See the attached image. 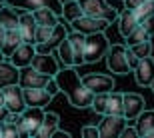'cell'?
<instances>
[{"instance_id": "40", "label": "cell", "mask_w": 154, "mask_h": 138, "mask_svg": "<svg viewBox=\"0 0 154 138\" xmlns=\"http://www.w3.org/2000/svg\"><path fill=\"white\" fill-rule=\"evenodd\" d=\"M6 116H8V110H6V106H0V122H4Z\"/></svg>"}, {"instance_id": "15", "label": "cell", "mask_w": 154, "mask_h": 138, "mask_svg": "<svg viewBox=\"0 0 154 138\" xmlns=\"http://www.w3.org/2000/svg\"><path fill=\"white\" fill-rule=\"evenodd\" d=\"M34 54H36V46L32 44V42H22V44L10 54V56L6 58V60L12 62L16 68H24V66H30Z\"/></svg>"}, {"instance_id": "21", "label": "cell", "mask_w": 154, "mask_h": 138, "mask_svg": "<svg viewBox=\"0 0 154 138\" xmlns=\"http://www.w3.org/2000/svg\"><path fill=\"white\" fill-rule=\"evenodd\" d=\"M18 76H20V68H16L8 60H2L0 62V90L10 84H18Z\"/></svg>"}, {"instance_id": "46", "label": "cell", "mask_w": 154, "mask_h": 138, "mask_svg": "<svg viewBox=\"0 0 154 138\" xmlns=\"http://www.w3.org/2000/svg\"><path fill=\"white\" fill-rule=\"evenodd\" d=\"M0 136H2V130H0Z\"/></svg>"}, {"instance_id": "2", "label": "cell", "mask_w": 154, "mask_h": 138, "mask_svg": "<svg viewBox=\"0 0 154 138\" xmlns=\"http://www.w3.org/2000/svg\"><path fill=\"white\" fill-rule=\"evenodd\" d=\"M110 48V40L106 38L104 32H94V34H86L84 40V62L92 64L98 62L106 56V52Z\"/></svg>"}, {"instance_id": "16", "label": "cell", "mask_w": 154, "mask_h": 138, "mask_svg": "<svg viewBox=\"0 0 154 138\" xmlns=\"http://www.w3.org/2000/svg\"><path fill=\"white\" fill-rule=\"evenodd\" d=\"M144 110V98L136 92H126L124 94V118L126 120H136V116Z\"/></svg>"}, {"instance_id": "28", "label": "cell", "mask_w": 154, "mask_h": 138, "mask_svg": "<svg viewBox=\"0 0 154 138\" xmlns=\"http://www.w3.org/2000/svg\"><path fill=\"white\" fill-rule=\"evenodd\" d=\"M56 54H58V58L62 60L64 66H74V48H72L68 38H64V40L58 44Z\"/></svg>"}, {"instance_id": "19", "label": "cell", "mask_w": 154, "mask_h": 138, "mask_svg": "<svg viewBox=\"0 0 154 138\" xmlns=\"http://www.w3.org/2000/svg\"><path fill=\"white\" fill-rule=\"evenodd\" d=\"M36 20L34 16H32V12H24V14H20V18H18V30H20V34H22V40L24 42H32V44H36L34 42V32H36Z\"/></svg>"}, {"instance_id": "4", "label": "cell", "mask_w": 154, "mask_h": 138, "mask_svg": "<svg viewBox=\"0 0 154 138\" xmlns=\"http://www.w3.org/2000/svg\"><path fill=\"white\" fill-rule=\"evenodd\" d=\"M80 2V8L84 12L86 16H94V18H104L106 22H114L118 20V14L120 12L116 10L114 6H110L106 0H78Z\"/></svg>"}, {"instance_id": "35", "label": "cell", "mask_w": 154, "mask_h": 138, "mask_svg": "<svg viewBox=\"0 0 154 138\" xmlns=\"http://www.w3.org/2000/svg\"><path fill=\"white\" fill-rule=\"evenodd\" d=\"M82 136L84 138H100V130H98V126H84L82 128Z\"/></svg>"}, {"instance_id": "29", "label": "cell", "mask_w": 154, "mask_h": 138, "mask_svg": "<svg viewBox=\"0 0 154 138\" xmlns=\"http://www.w3.org/2000/svg\"><path fill=\"white\" fill-rule=\"evenodd\" d=\"M82 14H84V12H82V8H80L78 0H68L66 4H62V16H64V20L72 22V20L80 18Z\"/></svg>"}, {"instance_id": "14", "label": "cell", "mask_w": 154, "mask_h": 138, "mask_svg": "<svg viewBox=\"0 0 154 138\" xmlns=\"http://www.w3.org/2000/svg\"><path fill=\"white\" fill-rule=\"evenodd\" d=\"M68 36V28L64 26V24H60L58 22L56 26H54V30H52V34L46 38L44 42H38V44H34L36 46V52H44V54H50V52H54L58 48V44L64 40Z\"/></svg>"}, {"instance_id": "34", "label": "cell", "mask_w": 154, "mask_h": 138, "mask_svg": "<svg viewBox=\"0 0 154 138\" xmlns=\"http://www.w3.org/2000/svg\"><path fill=\"white\" fill-rule=\"evenodd\" d=\"M52 30H54V26H36V32H34V42L38 44V42H44L48 36L52 34Z\"/></svg>"}, {"instance_id": "39", "label": "cell", "mask_w": 154, "mask_h": 138, "mask_svg": "<svg viewBox=\"0 0 154 138\" xmlns=\"http://www.w3.org/2000/svg\"><path fill=\"white\" fill-rule=\"evenodd\" d=\"M122 2H124L126 8H132V10H136L138 6L142 4V2H146V0H122Z\"/></svg>"}, {"instance_id": "1", "label": "cell", "mask_w": 154, "mask_h": 138, "mask_svg": "<svg viewBox=\"0 0 154 138\" xmlns=\"http://www.w3.org/2000/svg\"><path fill=\"white\" fill-rule=\"evenodd\" d=\"M54 80H56L60 92L66 94L68 102L74 106V108H90L92 98H94V92H90L84 86L82 82V76L76 72V66H64L54 74Z\"/></svg>"}, {"instance_id": "24", "label": "cell", "mask_w": 154, "mask_h": 138, "mask_svg": "<svg viewBox=\"0 0 154 138\" xmlns=\"http://www.w3.org/2000/svg\"><path fill=\"white\" fill-rule=\"evenodd\" d=\"M22 42H24V40H22V34H20V30H18V28H10V30H6L4 44H2V48H0V50H2V54L8 58L12 52L18 48V46L22 44Z\"/></svg>"}, {"instance_id": "18", "label": "cell", "mask_w": 154, "mask_h": 138, "mask_svg": "<svg viewBox=\"0 0 154 138\" xmlns=\"http://www.w3.org/2000/svg\"><path fill=\"white\" fill-rule=\"evenodd\" d=\"M136 132L138 136L154 138V110H142L136 116Z\"/></svg>"}, {"instance_id": "41", "label": "cell", "mask_w": 154, "mask_h": 138, "mask_svg": "<svg viewBox=\"0 0 154 138\" xmlns=\"http://www.w3.org/2000/svg\"><path fill=\"white\" fill-rule=\"evenodd\" d=\"M4 36H6V28L0 24V48H2V44H4Z\"/></svg>"}, {"instance_id": "22", "label": "cell", "mask_w": 154, "mask_h": 138, "mask_svg": "<svg viewBox=\"0 0 154 138\" xmlns=\"http://www.w3.org/2000/svg\"><path fill=\"white\" fill-rule=\"evenodd\" d=\"M58 122H60V118H58L56 112H48V110H46V112H44V120H42V124H40L36 136H38V138L54 136V132L58 130Z\"/></svg>"}, {"instance_id": "9", "label": "cell", "mask_w": 154, "mask_h": 138, "mask_svg": "<svg viewBox=\"0 0 154 138\" xmlns=\"http://www.w3.org/2000/svg\"><path fill=\"white\" fill-rule=\"evenodd\" d=\"M6 4L14 6V8H20V10H36V8H50L58 14V16H62V2L60 0H4Z\"/></svg>"}, {"instance_id": "20", "label": "cell", "mask_w": 154, "mask_h": 138, "mask_svg": "<svg viewBox=\"0 0 154 138\" xmlns=\"http://www.w3.org/2000/svg\"><path fill=\"white\" fill-rule=\"evenodd\" d=\"M138 24H140V20H138V16H136V10L124 8V10L118 14V30H120V34L124 36V38L136 28Z\"/></svg>"}, {"instance_id": "6", "label": "cell", "mask_w": 154, "mask_h": 138, "mask_svg": "<svg viewBox=\"0 0 154 138\" xmlns=\"http://www.w3.org/2000/svg\"><path fill=\"white\" fill-rule=\"evenodd\" d=\"M108 24L110 22H106L104 18H94V16H86V14H82L80 18L72 20L70 26H72V30L82 32V34H94V32H106Z\"/></svg>"}, {"instance_id": "23", "label": "cell", "mask_w": 154, "mask_h": 138, "mask_svg": "<svg viewBox=\"0 0 154 138\" xmlns=\"http://www.w3.org/2000/svg\"><path fill=\"white\" fill-rule=\"evenodd\" d=\"M66 38L70 40V44H72V48H74V66L84 64V40H86V34L72 30V32H68Z\"/></svg>"}, {"instance_id": "11", "label": "cell", "mask_w": 154, "mask_h": 138, "mask_svg": "<svg viewBox=\"0 0 154 138\" xmlns=\"http://www.w3.org/2000/svg\"><path fill=\"white\" fill-rule=\"evenodd\" d=\"M82 82H84V86L90 92H94V94L114 90V78L108 76V74H96V72H90V74L82 76Z\"/></svg>"}, {"instance_id": "13", "label": "cell", "mask_w": 154, "mask_h": 138, "mask_svg": "<svg viewBox=\"0 0 154 138\" xmlns=\"http://www.w3.org/2000/svg\"><path fill=\"white\" fill-rule=\"evenodd\" d=\"M30 66L34 70H38V72H42V74H48V76H54L60 70V64H58V60L50 54H44V52H36L34 56H32V62H30Z\"/></svg>"}, {"instance_id": "43", "label": "cell", "mask_w": 154, "mask_h": 138, "mask_svg": "<svg viewBox=\"0 0 154 138\" xmlns=\"http://www.w3.org/2000/svg\"><path fill=\"white\" fill-rule=\"evenodd\" d=\"M2 60H6V56L2 54V50H0V62H2Z\"/></svg>"}, {"instance_id": "33", "label": "cell", "mask_w": 154, "mask_h": 138, "mask_svg": "<svg viewBox=\"0 0 154 138\" xmlns=\"http://www.w3.org/2000/svg\"><path fill=\"white\" fill-rule=\"evenodd\" d=\"M152 14H154V0H146V2H142V4L136 8V16H138L140 22L146 20L148 16H152Z\"/></svg>"}, {"instance_id": "5", "label": "cell", "mask_w": 154, "mask_h": 138, "mask_svg": "<svg viewBox=\"0 0 154 138\" xmlns=\"http://www.w3.org/2000/svg\"><path fill=\"white\" fill-rule=\"evenodd\" d=\"M126 124H128V120L122 114H104L102 122L98 124V130H100L102 138H118L126 128Z\"/></svg>"}, {"instance_id": "26", "label": "cell", "mask_w": 154, "mask_h": 138, "mask_svg": "<svg viewBox=\"0 0 154 138\" xmlns=\"http://www.w3.org/2000/svg\"><path fill=\"white\" fill-rule=\"evenodd\" d=\"M18 18H20V14L14 10V6L2 4V8H0V24H2L6 30L18 28Z\"/></svg>"}, {"instance_id": "37", "label": "cell", "mask_w": 154, "mask_h": 138, "mask_svg": "<svg viewBox=\"0 0 154 138\" xmlns=\"http://www.w3.org/2000/svg\"><path fill=\"white\" fill-rule=\"evenodd\" d=\"M122 138H136L138 136V132H136V126H128L126 124V128L122 130V134H120Z\"/></svg>"}, {"instance_id": "10", "label": "cell", "mask_w": 154, "mask_h": 138, "mask_svg": "<svg viewBox=\"0 0 154 138\" xmlns=\"http://www.w3.org/2000/svg\"><path fill=\"white\" fill-rule=\"evenodd\" d=\"M44 112L46 110L42 106H26L22 110V126L28 132V136H36L40 124L44 120Z\"/></svg>"}, {"instance_id": "36", "label": "cell", "mask_w": 154, "mask_h": 138, "mask_svg": "<svg viewBox=\"0 0 154 138\" xmlns=\"http://www.w3.org/2000/svg\"><path fill=\"white\" fill-rule=\"evenodd\" d=\"M140 24H142L144 28H146V32H148L150 38H152V36H154V14H152V16H148L146 20H142Z\"/></svg>"}, {"instance_id": "3", "label": "cell", "mask_w": 154, "mask_h": 138, "mask_svg": "<svg viewBox=\"0 0 154 138\" xmlns=\"http://www.w3.org/2000/svg\"><path fill=\"white\" fill-rule=\"evenodd\" d=\"M106 66L112 74H128L132 72L128 64V46L126 44H110L106 52Z\"/></svg>"}, {"instance_id": "17", "label": "cell", "mask_w": 154, "mask_h": 138, "mask_svg": "<svg viewBox=\"0 0 154 138\" xmlns=\"http://www.w3.org/2000/svg\"><path fill=\"white\" fill-rule=\"evenodd\" d=\"M52 94L46 88H24V100L26 106H48L52 100Z\"/></svg>"}, {"instance_id": "42", "label": "cell", "mask_w": 154, "mask_h": 138, "mask_svg": "<svg viewBox=\"0 0 154 138\" xmlns=\"http://www.w3.org/2000/svg\"><path fill=\"white\" fill-rule=\"evenodd\" d=\"M0 106H4V92L0 90Z\"/></svg>"}, {"instance_id": "45", "label": "cell", "mask_w": 154, "mask_h": 138, "mask_svg": "<svg viewBox=\"0 0 154 138\" xmlns=\"http://www.w3.org/2000/svg\"><path fill=\"white\" fill-rule=\"evenodd\" d=\"M2 4H4V0H0V8H2Z\"/></svg>"}, {"instance_id": "31", "label": "cell", "mask_w": 154, "mask_h": 138, "mask_svg": "<svg viewBox=\"0 0 154 138\" xmlns=\"http://www.w3.org/2000/svg\"><path fill=\"white\" fill-rule=\"evenodd\" d=\"M106 104H108V92H98V94H94V98H92V104L90 108L96 112V114H106Z\"/></svg>"}, {"instance_id": "38", "label": "cell", "mask_w": 154, "mask_h": 138, "mask_svg": "<svg viewBox=\"0 0 154 138\" xmlns=\"http://www.w3.org/2000/svg\"><path fill=\"white\" fill-rule=\"evenodd\" d=\"M46 90L50 92L52 96H56L58 92H60V88H58V84H56V80H54V76H52V78H50V82H48V84H46Z\"/></svg>"}, {"instance_id": "12", "label": "cell", "mask_w": 154, "mask_h": 138, "mask_svg": "<svg viewBox=\"0 0 154 138\" xmlns=\"http://www.w3.org/2000/svg\"><path fill=\"white\" fill-rule=\"evenodd\" d=\"M132 72H134V80H136L138 86H150L154 80V58H150V56L140 58L136 68Z\"/></svg>"}, {"instance_id": "32", "label": "cell", "mask_w": 154, "mask_h": 138, "mask_svg": "<svg viewBox=\"0 0 154 138\" xmlns=\"http://www.w3.org/2000/svg\"><path fill=\"white\" fill-rule=\"evenodd\" d=\"M132 50V54L138 58H144V56H150L152 54V42L150 40H144V42H138V44H132L128 46Z\"/></svg>"}, {"instance_id": "8", "label": "cell", "mask_w": 154, "mask_h": 138, "mask_svg": "<svg viewBox=\"0 0 154 138\" xmlns=\"http://www.w3.org/2000/svg\"><path fill=\"white\" fill-rule=\"evenodd\" d=\"M2 92H4V106L8 112H22L26 108L24 88L20 84H10V86L2 88Z\"/></svg>"}, {"instance_id": "27", "label": "cell", "mask_w": 154, "mask_h": 138, "mask_svg": "<svg viewBox=\"0 0 154 138\" xmlns=\"http://www.w3.org/2000/svg\"><path fill=\"white\" fill-rule=\"evenodd\" d=\"M106 114H122L124 116V94L122 92H108V104H106Z\"/></svg>"}, {"instance_id": "25", "label": "cell", "mask_w": 154, "mask_h": 138, "mask_svg": "<svg viewBox=\"0 0 154 138\" xmlns=\"http://www.w3.org/2000/svg\"><path fill=\"white\" fill-rule=\"evenodd\" d=\"M32 16H34L38 26H56L58 18H60L56 12L50 10V8H36V10H32Z\"/></svg>"}, {"instance_id": "7", "label": "cell", "mask_w": 154, "mask_h": 138, "mask_svg": "<svg viewBox=\"0 0 154 138\" xmlns=\"http://www.w3.org/2000/svg\"><path fill=\"white\" fill-rule=\"evenodd\" d=\"M52 76L42 74L32 66H24L20 68V76H18V84L22 88H46V84L50 82Z\"/></svg>"}, {"instance_id": "30", "label": "cell", "mask_w": 154, "mask_h": 138, "mask_svg": "<svg viewBox=\"0 0 154 138\" xmlns=\"http://www.w3.org/2000/svg\"><path fill=\"white\" fill-rule=\"evenodd\" d=\"M124 40H126V42H124L126 46H132V44H138V42L150 40V34H148V32H146V28H144L142 24H138V26H136V28H134V30H132V32H130V34H128V36H126Z\"/></svg>"}, {"instance_id": "44", "label": "cell", "mask_w": 154, "mask_h": 138, "mask_svg": "<svg viewBox=\"0 0 154 138\" xmlns=\"http://www.w3.org/2000/svg\"><path fill=\"white\" fill-rule=\"evenodd\" d=\"M150 88H152V90H154V80H152V84H150Z\"/></svg>"}]
</instances>
